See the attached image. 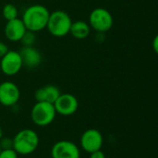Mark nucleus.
I'll return each mask as SVG.
<instances>
[{
    "mask_svg": "<svg viewBox=\"0 0 158 158\" xmlns=\"http://www.w3.org/2000/svg\"><path fill=\"white\" fill-rule=\"evenodd\" d=\"M50 12L43 5H31L23 12L21 20L27 31L38 32L46 28Z\"/></svg>",
    "mask_w": 158,
    "mask_h": 158,
    "instance_id": "f257e3e1",
    "label": "nucleus"
},
{
    "mask_svg": "<svg viewBox=\"0 0 158 158\" xmlns=\"http://www.w3.org/2000/svg\"><path fill=\"white\" fill-rule=\"evenodd\" d=\"M39 143V136L34 131L24 129L19 131L13 138V149L18 155L28 156L35 152Z\"/></svg>",
    "mask_w": 158,
    "mask_h": 158,
    "instance_id": "f03ea898",
    "label": "nucleus"
},
{
    "mask_svg": "<svg viewBox=\"0 0 158 158\" xmlns=\"http://www.w3.org/2000/svg\"><path fill=\"white\" fill-rule=\"evenodd\" d=\"M71 23V18L66 11L55 10L49 15L46 28L51 35L61 38L69 33Z\"/></svg>",
    "mask_w": 158,
    "mask_h": 158,
    "instance_id": "7ed1b4c3",
    "label": "nucleus"
},
{
    "mask_svg": "<svg viewBox=\"0 0 158 158\" xmlns=\"http://www.w3.org/2000/svg\"><path fill=\"white\" fill-rule=\"evenodd\" d=\"M56 112L53 104L47 102H36L31 111L32 122L39 127L50 125L56 118Z\"/></svg>",
    "mask_w": 158,
    "mask_h": 158,
    "instance_id": "20e7f679",
    "label": "nucleus"
},
{
    "mask_svg": "<svg viewBox=\"0 0 158 158\" xmlns=\"http://www.w3.org/2000/svg\"><path fill=\"white\" fill-rule=\"evenodd\" d=\"M88 23L91 29L98 33H106L112 28L114 19L107 9L104 7H96L90 13Z\"/></svg>",
    "mask_w": 158,
    "mask_h": 158,
    "instance_id": "39448f33",
    "label": "nucleus"
},
{
    "mask_svg": "<svg viewBox=\"0 0 158 158\" xmlns=\"http://www.w3.org/2000/svg\"><path fill=\"white\" fill-rule=\"evenodd\" d=\"M23 67L20 55L18 51L8 50V52L1 57L0 69L6 76L17 75Z\"/></svg>",
    "mask_w": 158,
    "mask_h": 158,
    "instance_id": "423d86ee",
    "label": "nucleus"
},
{
    "mask_svg": "<svg viewBox=\"0 0 158 158\" xmlns=\"http://www.w3.org/2000/svg\"><path fill=\"white\" fill-rule=\"evenodd\" d=\"M80 143L86 153L91 154L97 150H101L104 143V138L99 131L95 129H89L82 133Z\"/></svg>",
    "mask_w": 158,
    "mask_h": 158,
    "instance_id": "0eeeda50",
    "label": "nucleus"
},
{
    "mask_svg": "<svg viewBox=\"0 0 158 158\" xmlns=\"http://www.w3.org/2000/svg\"><path fill=\"white\" fill-rule=\"evenodd\" d=\"M56 114L64 117L73 115L79 108L78 99L70 94H60L56 101L54 103Z\"/></svg>",
    "mask_w": 158,
    "mask_h": 158,
    "instance_id": "6e6552de",
    "label": "nucleus"
},
{
    "mask_svg": "<svg viewBox=\"0 0 158 158\" xmlns=\"http://www.w3.org/2000/svg\"><path fill=\"white\" fill-rule=\"evenodd\" d=\"M20 98V91L14 82L6 81L0 83V104L4 106H14Z\"/></svg>",
    "mask_w": 158,
    "mask_h": 158,
    "instance_id": "1a4fd4ad",
    "label": "nucleus"
},
{
    "mask_svg": "<svg viewBox=\"0 0 158 158\" xmlns=\"http://www.w3.org/2000/svg\"><path fill=\"white\" fill-rule=\"evenodd\" d=\"M51 156L52 158H81V152L74 143L62 140L53 145Z\"/></svg>",
    "mask_w": 158,
    "mask_h": 158,
    "instance_id": "9d476101",
    "label": "nucleus"
},
{
    "mask_svg": "<svg viewBox=\"0 0 158 158\" xmlns=\"http://www.w3.org/2000/svg\"><path fill=\"white\" fill-rule=\"evenodd\" d=\"M26 31L21 19L19 18L6 21L5 26V35L10 42H20Z\"/></svg>",
    "mask_w": 158,
    "mask_h": 158,
    "instance_id": "9b49d317",
    "label": "nucleus"
},
{
    "mask_svg": "<svg viewBox=\"0 0 158 158\" xmlns=\"http://www.w3.org/2000/svg\"><path fill=\"white\" fill-rule=\"evenodd\" d=\"M19 53L23 66L28 69H35L42 63V55L33 46H23Z\"/></svg>",
    "mask_w": 158,
    "mask_h": 158,
    "instance_id": "f8f14e48",
    "label": "nucleus"
},
{
    "mask_svg": "<svg viewBox=\"0 0 158 158\" xmlns=\"http://www.w3.org/2000/svg\"><path fill=\"white\" fill-rule=\"evenodd\" d=\"M60 94L61 93L56 86L45 85L42 88H39L35 92L34 98L36 102H47L54 105V103L56 101Z\"/></svg>",
    "mask_w": 158,
    "mask_h": 158,
    "instance_id": "ddd939ff",
    "label": "nucleus"
},
{
    "mask_svg": "<svg viewBox=\"0 0 158 158\" xmlns=\"http://www.w3.org/2000/svg\"><path fill=\"white\" fill-rule=\"evenodd\" d=\"M91 32V27L88 22L84 20H76L72 21L69 33L78 40L86 39Z\"/></svg>",
    "mask_w": 158,
    "mask_h": 158,
    "instance_id": "4468645a",
    "label": "nucleus"
},
{
    "mask_svg": "<svg viewBox=\"0 0 158 158\" xmlns=\"http://www.w3.org/2000/svg\"><path fill=\"white\" fill-rule=\"evenodd\" d=\"M18 8L15 5L13 4H6L4 6L3 9H2V15L4 17V19L8 21V20H12L14 19L18 18Z\"/></svg>",
    "mask_w": 158,
    "mask_h": 158,
    "instance_id": "2eb2a0df",
    "label": "nucleus"
},
{
    "mask_svg": "<svg viewBox=\"0 0 158 158\" xmlns=\"http://www.w3.org/2000/svg\"><path fill=\"white\" fill-rule=\"evenodd\" d=\"M35 40H36L35 32L26 31V32L22 36L20 42L22 43L23 46H33V44L35 43Z\"/></svg>",
    "mask_w": 158,
    "mask_h": 158,
    "instance_id": "dca6fc26",
    "label": "nucleus"
},
{
    "mask_svg": "<svg viewBox=\"0 0 158 158\" xmlns=\"http://www.w3.org/2000/svg\"><path fill=\"white\" fill-rule=\"evenodd\" d=\"M0 148L1 150L13 149V139L2 137L0 139Z\"/></svg>",
    "mask_w": 158,
    "mask_h": 158,
    "instance_id": "f3484780",
    "label": "nucleus"
},
{
    "mask_svg": "<svg viewBox=\"0 0 158 158\" xmlns=\"http://www.w3.org/2000/svg\"><path fill=\"white\" fill-rule=\"evenodd\" d=\"M18 154L15 152L14 149L8 150H1L0 152V158H18Z\"/></svg>",
    "mask_w": 158,
    "mask_h": 158,
    "instance_id": "a211bd4d",
    "label": "nucleus"
},
{
    "mask_svg": "<svg viewBox=\"0 0 158 158\" xmlns=\"http://www.w3.org/2000/svg\"><path fill=\"white\" fill-rule=\"evenodd\" d=\"M90 158H106L105 153L102 150H97L90 154Z\"/></svg>",
    "mask_w": 158,
    "mask_h": 158,
    "instance_id": "6ab92c4d",
    "label": "nucleus"
},
{
    "mask_svg": "<svg viewBox=\"0 0 158 158\" xmlns=\"http://www.w3.org/2000/svg\"><path fill=\"white\" fill-rule=\"evenodd\" d=\"M8 47H7V45L5 44V43H3V42H0V58L2 57V56H4L7 52H8Z\"/></svg>",
    "mask_w": 158,
    "mask_h": 158,
    "instance_id": "aec40b11",
    "label": "nucleus"
},
{
    "mask_svg": "<svg viewBox=\"0 0 158 158\" xmlns=\"http://www.w3.org/2000/svg\"><path fill=\"white\" fill-rule=\"evenodd\" d=\"M153 47H154V51L155 53L158 52V36H156L154 39V43H153Z\"/></svg>",
    "mask_w": 158,
    "mask_h": 158,
    "instance_id": "412c9836",
    "label": "nucleus"
},
{
    "mask_svg": "<svg viewBox=\"0 0 158 158\" xmlns=\"http://www.w3.org/2000/svg\"><path fill=\"white\" fill-rule=\"evenodd\" d=\"M3 135H4V133H3V130H2V128L0 127V139L3 137Z\"/></svg>",
    "mask_w": 158,
    "mask_h": 158,
    "instance_id": "4be33fe9",
    "label": "nucleus"
},
{
    "mask_svg": "<svg viewBox=\"0 0 158 158\" xmlns=\"http://www.w3.org/2000/svg\"><path fill=\"white\" fill-rule=\"evenodd\" d=\"M0 152H1V148H0Z\"/></svg>",
    "mask_w": 158,
    "mask_h": 158,
    "instance_id": "5701e85b",
    "label": "nucleus"
}]
</instances>
